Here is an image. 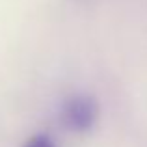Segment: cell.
I'll list each match as a JSON object with an SVG mask.
<instances>
[{"label":"cell","mask_w":147,"mask_h":147,"mask_svg":"<svg viewBox=\"0 0 147 147\" xmlns=\"http://www.w3.org/2000/svg\"><path fill=\"white\" fill-rule=\"evenodd\" d=\"M99 115L97 100L90 95H73L61 106V121L73 132H86Z\"/></svg>","instance_id":"6da1fadb"},{"label":"cell","mask_w":147,"mask_h":147,"mask_svg":"<svg viewBox=\"0 0 147 147\" xmlns=\"http://www.w3.org/2000/svg\"><path fill=\"white\" fill-rule=\"evenodd\" d=\"M24 147H56V142L47 134H37V136L30 138L24 144Z\"/></svg>","instance_id":"7a4b0ae2"}]
</instances>
